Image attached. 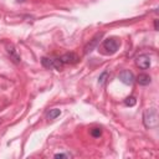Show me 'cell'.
<instances>
[{
  "mask_svg": "<svg viewBox=\"0 0 159 159\" xmlns=\"http://www.w3.org/2000/svg\"><path fill=\"white\" fill-rule=\"evenodd\" d=\"M159 123L158 119V112L155 108H148L143 113V124L146 128H157Z\"/></svg>",
  "mask_w": 159,
  "mask_h": 159,
  "instance_id": "cell-1",
  "label": "cell"
},
{
  "mask_svg": "<svg viewBox=\"0 0 159 159\" xmlns=\"http://www.w3.org/2000/svg\"><path fill=\"white\" fill-rule=\"evenodd\" d=\"M121 46V41L116 37H109L107 40L103 41V49L106 50V52L108 55H112V54H116Z\"/></svg>",
  "mask_w": 159,
  "mask_h": 159,
  "instance_id": "cell-2",
  "label": "cell"
},
{
  "mask_svg": "<svg viewBox=\"0 0 159 159\" xmlns=\"http://www.w3.org/2000/svg\"><path fill=\"white\" fill-rule=\"evenodd\" d=\"M41 64H43V66L46 67V68H55V70H57V71L62 70V67H64V64H62V61H61L60 58L43 57Z\"/></svg>",
  "mask_w": 159,
  "mask_h": 159,
  "instance_id": "cell-3",
  "label": "cell"
},
{
  "mask_svg": "<svg viewBox=\"0 0 159 159\" xmlns=\"http://www.w3.org/2000/svg\"><path fill=\"white\" fill-rule=\"evenodd\" d=\"M103 37V32H99V34H97L91 41L86 45V47H85V54L86 55H88L90 52H92L96 47H97V45L99 44V41H101V39Z\"/></svg>",
  "mask_w": 159,
  "mask_h": 159,
  "instance_id": "cell-4",
  "label": "cell"
},
{
  "mask_svg": "<svg viewBox=\"0 0 159 159\" xmlns=\"http://www.w3.org/2000/svg\"><path fill=\"white\" fill-rule=\"evenodd\" d=\"M135 64L139 68L142 70H147L150 67V57L148 55H139L135 58Z\"/></svg>",
  "mask_w": 159,
  "mask_h": 159,
  "instance_id": "cell-5",
  "label": "cell"
},
{
  "mask_svg": "<svg viewBox=\"0 0 159 159\" xmlns=\"http://www.w3.org/2000/svg\"><path fill=\"white\" fill-rule=\"evenodd\" d=\"M118 78L121 80V81H122L124 85H128V86L133 85V82H134V76H133V73H132L129 70H124V71H122L121 73H119Z\"/></svg>",
  "mask_w": 159,
  "mask_h": 159,
  "instance_id": "cell-6",
  "label": "cell"
},
{
  "mask_svg": "<svg viewBox=\"0 0 159 159\" xmlns=\"http://www.w3.org/2000/svg\"><path fill=\"white\" fill-rule=\"evenodd\" d=\"M60 60L62 61V64H77L78 62V56L73 52H67L60 57Z\"/></svg>",
  "mask_w": 159,
  "mask_h": 159,
  "instance_id": "cell-7",
  "label": "cell"
},
{
  "mask_svg": "<svg viewBox=\"0 0 159 159\" xmlns=\"http://www.w3.org/2000/svg\"><path fill=\"white\" fill-rule=\"evenodd\" d=\"M6 51H8V54L10 55V57H11V60H13L14 62L19 64L20 61H21V57H20V55H19V52H17V50L15 49L14 45H8V46H6Z\"/></svg>",
  "mask_w": 159,
  "mask_h": 159,
  "instance_id": "cell-8",
  "label": "cell"
},
{
  "mask_svg": "<svg viewBox=\"0 0 159 159\" xmlns=\"http://www.w3.org/2000/svg\"><path fill=\"white\" fill-rule=\"evenodd\" d=\"M135 81H137L139 85H141V86H147V85L150 83L152 78H150V76L147 75V73H141V75H138V76H137Z\"/></svg>",
  "mask_w": 159,
  "mask_h": 159,
  "instance_id": "cell-9",
  "label": "cell"
},
{
  "mask_svg": "<svg viewBox=\"0 0 159 159\" xmlns=\"http://www.w3.org/2000/svg\"><path fill=\"white\" fill-rule=\"evenodd\" d=\"M60 114H61V111L57 109V108H54V109H50V112L47 113V118H49V119H55V118H57Z\"/></svg>",
  "mask_w": 159,
  "mask_h": 159,
  "instance_id": "cell-10",
  "label": "cell"
},
{
  "mask_svg": "<svg viewBox=\"0 0 159 159\" xmlns=\"http://www.w3.org/2000/svg\"><path fill=\"white\" fill-rule=\"evenodd\" d=\"M135 103H137V99L133 96H131V97H128V98L124 99V105L128 106V107H133V106H135Z\"/></svg>",
  "mask_w": 159,
  "mask_h": 159,
  "instance_id": "cell-11",
  "label": "cell"
},
{
  "mask_svg": "<svg viewBox=\"0 0 159 159\" xmlns=\"http://www.w3.org/2000/svg\"><path fill=\"white\" fill-rule=\"evenodd\" d=\"M91 135H92L93 138H99V137L102 135L101 128H92V129H91Z\"/></svg>",
  "mask_w": 159,
  "mask_h": 159,
  "instance_id": "cell-12",
  "label": "cell"
},
{
  "mask_svg": "<svg viewBox=\"0 0 159 159\" xmlns=\"http://www.w3.org/2000/svg\"><path fill=\"white\" fill-rule=\"evenodd\" d=\"M107 77H108V72H107V71L102 72V73H101V76H99V78H98V83H99V85H105V82H106Z\"/></svg>",
  "mask_w": 159,
  "mask_h": 159,
  "instance_id": "cell-13",
  "label": "cell"
},
{
  "mask_svg": "<svg viewBox=\"0 0 159 159\" xmlns=\"http://www.w3.org/2000/svg\"><path fill=\"white\" fill-rule=\"evenodd\" d=\"M55 158H68L67 154H62V153H58V154H55Z\"/></svg>",
  "mask_w": 159,
  "mask_h": 159,
  "instance_id": "cell-14",
  "label": "cell"
},
{
  "mask_svg": "<svg viewBox=\"0 0 159 159\" xmlns=\"http://www.w3.org/2000/svg\"><path fill=\"white\" fill-rule=\"evenodd\" d=\"M154 29L158 30V20H155V23H154Z\"/></svg>",
  "mask_w": 159,
  "mask_h": 159,
  "instance_id": "cell-15",
  "label": "cell"
},
{
  "mask_svg": "<svg viewBox=\"0 0 159 159\" xmlns=\"http://www.w3.org/2000/svg\"><path fill=\"white\" fill-rule=\"evenodd\" d=\"M19 2H24V0H19Z\"/></svg>",
  "mask_w": 159,
  "mask_h": 159,
  "instance_id": "cell-16",
  "label": "cell"
},
{
  "mask_svg": "<svg viewBox=\"0 0 159 159\" xmlns=\"http://www.w3.org/2000/svg\"><path fill=\"white\" fill-rule=\"evenodd\" d=\"M0 123H2V119H0Z\"/></svg>",
  "mask_w": 159,
  "mask_h": 159,
  "instance_id": "cell-17",
  "label": "cell"
}]
</instances>
